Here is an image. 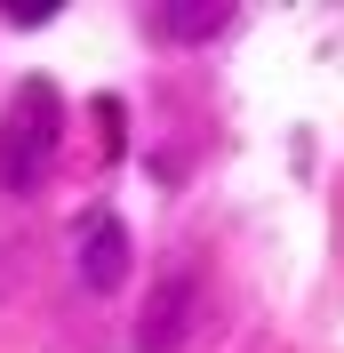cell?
Segmentation results:
<instances>
[{"mask_svg":"<svg viewBox=\"0 0 344 353\" xmlns=\"http://www.w3.org/2000/svg\"><path fill=\"white\" fill-rule=\"evenodd\" d=\"M72 265H80V281L96 289V297H112V289L129 281V225H120V217H80Z\"/></svg>","mask_w":344,"mask_h":353,"instance_id":"obj_2","label":"cell"},{"mask_svg":"<svg viewBox=\"0 0 344 353\" xmlns=\"http://www.w3.org/2000/svg\"><path fill=\"white\" fill-rule=\"evenodd\" d=\"M144 24L160 41H216L233 32V8H144Z\"/></svg>","mask_w":344,"mask_h":353,"instance_id":"obj_4","label":"cell"},{"mask_svg":"<svg viewBox=\"0 0 344 353\" xmlns=\"http://www.w3.org/2000/svg\"><path fill=\"white\" fill-rule=\"evenodd\" d=\"M200 281L193 273H176V281H160V297H152V313H144V353H184V337H193V321H200Z\"/></svg>","mask_w":344,"mask_h":353,"instance_id":"obj_3","label":"cell"},{"mask_svg":"<svg viewBox=\"0 0 344 353\" xmlns=\"http://www.w3.org/2000/svg\"><path fill=\"white\" fill-rule=\"evenodd\" d=\"M56 88L48 81H24L17 105L0 112V185L8 193H32L48 176V161H56V137H65V121H56Z\"/></svg>","mask_w":344,"mask_h":353,"instance_id":"obj_1","label":"cell"}]
</instances>
